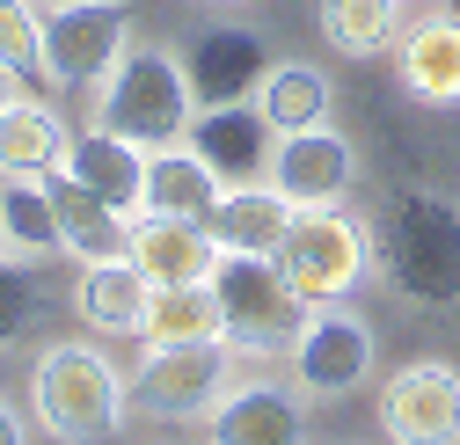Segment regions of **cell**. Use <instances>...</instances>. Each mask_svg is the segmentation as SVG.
<instances>
[{
    "mask_svg": "<svg viewBox=\"0 0 460 445\" xmlns=\"http://www.w3.org/2000/svg\"><path fill=\"white\" fill-rule=\"evenodd\" d=\"M373 249H380V270L402 300H417V307H453L460 300V205H446L431 190L387 197Z\"/></svg>",
    "mask_w": 460,
    "mask_h": 445,
    "instance_id": "cell-1",
    "label": "cell"
},
{
    "mask_svg": "<svg viewBox=\"0 0 460 445\" xmlns=\"http://www.w3.org/2000/svg\"><path fill=\"white\" fill-rule=\"evenodd\" d=\"M30 402L44 416L51 438L66 445H95V438H118L125 409H132V380L110 365L95 344H51L30 372Z\"/></svg>",
    "mask_w": 460,
    "mask_h": 445,
    "instance_id": "cell-2",
    "label": "cell"
},
{
    "mask_svg": "<svg viewBox=\"0 0 460 445\" xmlns=\"http://www.w3.org/2000/svg\"><path fill=\"white\" fill-rule=\"evenodd\" d=\"M198 118V95H190V74L183 59H168L161 44H132L118 66H110L102 95H95V125H110L118 139H132L139 153H161L176 146Z\"/></svg>",
    "mask_w": 460,
    "mask_h": 445,
    "instance_id": "cell-3",
    "label": "cell"
},
{
    "mask_svg": "<svg viewBox=\"0 0 460 445\" xmlns=\"http://www.w3.org/2000/svg\"><path fill=\"white\" fill-rule=\"evenodd\" d=\"M212 307H219V344L234 358L293 351L300 300H293V285H285L278 256H219L212 263Z\"/></svg>",
    "mask_w": 460,
    "mask_h": 445,
    "instance_id": "cell-4",
    "label": "cell"
},
{
    "mask_svg": "<svg viewBox=\"0 0 460 445\" xmlns=\"http://www.w3.org/2000/svg\"><path fill=\"white\" fill-rule=\"evenodd\" d=\"M366 227H351L336 205H293V227L278 241V270L293 285L300 307H329L351 300V285L366 277Z\"/></svg>",
    "mask_w": 460,
    "mask_h": 445,
    "instance_id": "cell-5",
    "label": "cell"
},
{
    "mask_svg": "<svg viewBox=\"0 0 460 445\" xmlns=\"http://www.w3.org/2000/svg\"><path fill=\"white\" fill-rule=\"evenodd\" d=\"M125 51H132L125 0H59L44 15V81L59 88H102Z\"/></svg>",
    "mask_w": 460,
    "mask_h": 445,
    "instance_id": "cell-6",
    "label": "cell"
},
{
    "mask_svg": "<svg viewBox=\"0 0 460 445\" xmlns=\"http://www.w3.org/2000/svg\"><path fill=\"white\" fill-rule=\"evenodd\" d=\"M226 380H234V351L219 336L205 344H146V365L132 372V409L146 416H212L226 402Z\"/></svg>",
    "mask_w": 460,
    "mask_h": 445,
    "instance_id": "cell-7",
    "label": "cell"
},
{
    "mask_svg": "<svg viewBox=\"0 0 460 445\" xmlns=\"http://www.w3.org/2000/svg\"><path fill=\"white\" fill-rule=\"evenodd\" d=\"M285 358H293V387H300V395L343 402V395H351V387H366V372H373V321L351 314L343 300L307 307Z\"/></svg>",
    "mask_w": 460,
    "mask_h": 445,
    "instance_id": "cell-8",
    "label": "cell"
},
{
    "mask_svg": "<svg viewBox=\"0 0 460 445\" xmlns=\"http://www.w3.org/2000/svg\"><path fill=\"white\" fill-rule=\"evenodd\" d=\"M380 431H387V445H460V365L417 358V365L387 372Z\"/></svg>",
    "mask_w": 460,
    "mask_h": 445,
    "instance_id": "cell-9",
    "label": "cell"
},
{
    "mask_svg": "<svg viewBox=\"0 0 460 445\" xmlns=\"http://www.w3.org/2000/svg\"><path fill=\"white\" fill-rule=\"evenodd\" d=\"M183 139H190V153H205V169L219 183H263L270 153H278V132L256 102H205Z\"/></svg>",
    "mask_w": 460,
    "mask_h": 445,
    "instance_id": "cell-10",
    "label": "cell"
},
{
    "mask_svg": "<svg viewBox=\"0 0 460 445\" xmlns=\"http://www.w3.org/2000/svg\"><path fill=\"white\" fill-rule=\"evenodd\" d=\"M183 74H190V95H198V102H249V95L263 88V74H270L263 30H242V22L205 30V37L190 44Z\"/></svg>",
    "mask_w": 460,
    "mask_h": 445,
    "instance_id": "cell-11",
    "label": "cell"
},
{
    "mask_svg": "<svg viewBox=\"0 0 460 445\" xmlns=\"http://www.w3.org/2000/svg\"><path fill=\"white\" fill-rule=\"evenodd\" d=\"M351 139L314 125V132H278V153H270V183L293 197V205H336L351 190Z\"/></svg>",
    "mask_w": 460,
    "mask_h": 445,
    "instance_id": "cell-12",
    "label": "cell"
},
{
    "mask_svg": "<svg viewBox=\"0 0 460 445\" xmlns=\"http://www.w3.org/2000/svg\"><path fill=\"white\" fill-rule=\"evenodd\" d=\"M74 314L102 336H146V314H154V277L132 256H102L81 263V285H74Z\"/></svg>",
    "mask_w": 460,
    "mask_h": 445,
    "instance_id": "cell-13",
    "label": "cell"
},
{
    "mask_svg": "<svg viewBox=\"0 0 460 445\" xmlns=\"http://www.w3.org/2000/svg\"><path fill=\"white\" fill-rule=\"evenodd\" d=\"M219 256H278L285 227H293V197L278 183H226L219 205L205 212Z\"/></svg>",
    "mask_w": 460,
    "mask_h": 445,
    "instance_id": "cell-14",
    "label": "cell"
},
{
    "mask_svg": "<svg viewBox=\"0 0 460 445\" xmlns=\"http://www.w3.org/2000/svg\"><path fill=\"white\" fill-rule=\"evenodd\" d=\"M66 153H74V132L51 102L37 95H8V109H0V176H66Z\"/></svg>",
    "mask_w": 460,
    "mask_h": 445,
    "instance_id": "cell-15",
    "label": "cell"
},
{
    "mask_svg": "<svg viewBox=\"0 0 460 445\" xmlns=\"http://www.w3.org/2000/svg\"><path fill=\"white\" fill-rule=\"evenodd\" d=\"M132 263L154 277V285H212L219 241L205 219H161L146 212V227H132Z\"/></svg>",
    "mask_w": 460,
    "mask_h": 445,
    "instance_id": "cell-16",
    "label": "cell"
},
{
    "mask_svg": "<svg viewBox=\"0 0 460 445\" xmlns=\"http://www.w3.org/2000/svg\"><path fill=\"white\" fill-rule=\"evenodd\" d=\"M300 438H307L300 395L278 387V380L234 387V395L212 409V445H300Z\"/></svg>",
    "mask_w": 460,
    "mask_h": 445,
    "instance_id": "cell-17",
    "label": "cell"
},
{
    "mask_svg": "<svg viewBox=\"0 0 460 445\" xmlns=\"http://www.w3.org/2000/svg\"><path fill=\"white\" fill-rule=\"evenodd\" d=\"M51 190V212H59V249H74L81 263H102V256H132V227H125V212L81 190L74 176H44Z\"/></svg>",
    "mask_w": 460,
    "mask_h": 445,
    "instance_id": "cell-18",
    "label": "cell"
},
{
    "mask_svg": "<svg viewBox=\"0 0 460 445\" xmlns=\"http://www.w3.org/2000/svg\"><path fill=\"white\" fill-rule=\"evenodd\" d=\"M66 176H74L81 190L110 197L118 212H139V197H146V153H139L132 139H118L110 125H95V132H81V139H74Z\"/></svg>",
    "mask_w": 460,
    "mask_h": 445,
    "instance_id": "cell-19",
    "label": "cell"
},
{
    "mask_svg": "<svg viewBox=\"0 0 460 445\" xmlns=\"http://www.w3.org/2000/svg\"><path fill=\"white\" fill-rule=\"evenodd\" d=\"M402 88L431 109L460 102V22L453 15H424L417 30H402Z\"/></svg>",
    "mask_w": 460,
    "mask_h": 445,
    "instance_id": "cell-20",
    "label": "cell"
},
{
    "mask_svg": "<svg viewBox=\"0 0 460 445\" xmlns=\"http://www.w3.org/2000/svg\"><path fill=\"white\" fill-rule=\"evenodd\" d=\"M219 176L205 169V153H176V146H161L146 153V197L139 212H161V219H205L219 205Z\"/></svg>",
    "mask_w": 460,
    "mask_h": 445,
    "instance_id": "cell-21",
    "label": "cell"
},
{
    "mask_svg": "<svg viewBox=\"0 0 460 445\" xmlns=\"http://www.w3.org/2000/svg\"><path fill=\"white\" fill-rule=\"evenodd\" d=\"M256 109L270 118V132H314V125H329V81H322V66L278 59L263 74V88H256Z\"/></svg>",
    "mask_w": 460,
    "mask_h": 445,
    "instance_id": "cell-22",
    "label": "cell"
},
{
    "mask_svg": "<svg viewBox=\"0 0 460 445\" xmlns=\"http://www.w3.org/2000/svg\"><path fill=\"white\" fill-rule=\"evenodd\" d=\"M322 37L343 51V59H380V51L402 37L394 15H402V0H322Z\"/></svg>",
    "mask_w": 460,
    "mask_h": 445,
    "instance_id": "cell-23",
    "label": "cell"
},
{
    "mask_svg": "<svg viewBox=\"0 0 460 445\" xmlns=\"http://www.w3.org/2000/svg\"><path fill=\"white\" fill-rule=\"evenodd\" d=\"M205 336H219V307H212V285H154L146 344H205Z\"/></svg>",
    "mask_w": 460,
    "mask_h": 445,
    "instance_id": "cell-24",
    "label": "cell"
},
{
    "mask_svg": "<svg viewBox=\"0 0 460 445\" xmlns=\"http://www.w3.org/2000/svg\"><path fill=\"white\" fill-rule=\"evenodd\" d=\"M0 74L44 81V15L30 0H0Z\"/></svg>",
    "mask_w": 460,
    "mask_h": 445,
    "instance_id": "cell-25",
    "label": "cell"
},
{
    "mask_svg": "<svg viewBox=\"0 0 460 445\" xmlns=\"http://www.w3.org/2000/svg\"><path fill=\"white\" fill-rule=\"evenodd\" d=\"M0 205H8V241L15 249H59V212H51V190L15 176L8 190H0Z\"/></svg>",
    "mask_w": 460,
    "mask_h": 445,
    "instance_id": "cell-26",
    "label": "cell"
},
{
    "mask_svg": "<svg viewBox=\"0 0 460 445\" xmlns=\"http://www.w3.org/2000/svg\"><path fill=\"white\" fill-rule=\"evenodd\" d=\"M0 445H22V416H15L8 402H0Z\"/></svg>",
    "mask_w": 460,
    "mask_h": 445,
    "instance_id": "cell-27",
    "label": "cell"
},
{
    "mask_svg": "<svg viewBox=\"0 0 460 445\" xmlns=\"http://www.w3.org/2000/svg\"><path fill=\"white\" fill-rule=\"evenodd\" d=\"M0 249H8V205H0Z\"/></svg>",
    "mask_w": 460,
    "mask_h": 445,
    "instance_id": "cell-28",
    "label": "cell"
},
{
    "mask_svg": "<svg viewBox=\"0 0 460 445\" xmlns=\"http://www.w3.org/2000/svg\"><path fill=\"white\" fill-rule=\"evenodd\" d=\"M0 109H8V74H0Z\"/></svg>",
    "mask_w": 460,
    "mask_h": 445,
    "instance_id": "cell-29",
    "label": "cell"
},
{
    "mask_svg": "<svg viewBox=\"0 0 460 445\" xmlns=\"http://www.w3.org/2000/svg\"><path fill=\"white\" fill-rule=\"evenodd\" d=\"M402 8H410V0H402Z\"/></svg>",
    "mask_w": 460,
    "mask_h": 445,
    "instance_id": "cell-30",
    "label": "cell"
},
{
    "mask_svg": "<svg viewBox=\"0 0 460 445\" xmlns=\"http://www.w3.org/2000/svg\"><path fill=\"white\" fill-rule=\"evenodd\" d=\"M51 8H59V0H51Z\"/></svg>",
    "mask_w": 460,
    "mask_h": 445,
    "instance_id": "cell-31",
    "label": "cell"
}]
</instances>
